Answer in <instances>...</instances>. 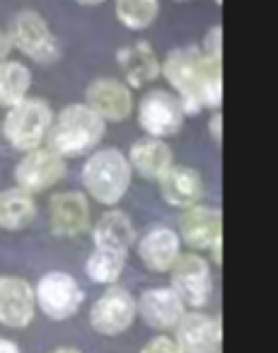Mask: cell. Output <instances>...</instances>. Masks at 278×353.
Instances as JSON below:
<instances>
[{
	"label": "cell",
	"mask_w": 278,
	"mask_h": 353,
	"mask_svg": "<svg viewBox=\"0 0 278 353\" xmlns=\"http://www.w3.org/2000/svg\"><path fill=\"white\" fill-rule=\"evenodd\" d=\"M160 78L167 80L186 117H196L203 109L218 112L223 104V63L206 59L196 44L167 51L160 61Z\"/></svg>",
	"instance_id": "obj_1"
},
{
	"label": "cell",
	"mask_w": 278,
	"mask_h": 353,
	"mask_svg": "<svg viewBox=\"0 0 278 353\" xmlns=\"http://www.w3.org/2000/svg\"><path fill=\"white\" fill-rule=\"evenodd\" d=\"M80 182L88 199L104 208H117L133 184V170L126 152L117 145H99L85 157Z\"/></svg>",
	"instance_id": "obj_2"
},
{
	"label": "cell",
	"mask_w": 278,
	"mask_h": 353,
	"mask_svg": "<svg viewBox=\"0 0 278 353\" xmlns=\"http://www.w3.org/2000/svg\"><path fill=\"white\" fill-rule=\"evenodd\" d=\"M104 133L107 123L85 102H73L54 114L44 145L59 152L63 160H78L102 145Z\"/></svg>",
	"instance_id": "obj_3"
},
{
	"label": "cell",
	"mask_w": 278,
	"mask_h": 353,
	"mask_svg": "<svg viewBox=\"0 0 278 353\" xmlns=\"http://www.w3.org/2000/svg\"><path fill=\"white\" fill-rule=\"evenodd\" d=\"M54 114L56 112L46 99L30 94L20 104L6 109V117L0 121V136L15 150L30 152L46 143Z\"/></svg>",
	"instance_id": "obj_4"
},
{
	"label": "cell",
	"mask_w": 278,
	"mask_h": 353,
	"mask_svg": "<svg viewBox=\"0 0 278 353\" xmlns=\"http://www.w3.org/2000/svg\"><path fill=\"white\" fill-rule=\"evenodd\" d=\"M8 37H10L12 49L20 51L32 63L51 65L63 54L59 37L51 30L46 17L39 10H32V8H25L12 17L10 27H8Z\"/></svg>",
	"instance_id": "obj_5"
},
{
	"label": "cell",
	"mask_w": 278,
	"mask_h": 353,
	"mask_svg": "<svg viewBox=\"0 0 278 353\" xmlns=\"http://www.w3.org/2000/svg\"><path fill=\"white\" fill-rule=\"evenodd\" d=\"M136 119L146 136L167 141V138L177 136L181 131L186 114L172 90L152 88L146 90L136 102Z\"/></svg>",
	"instance_id": "obj_6"
},
{
	"label": "cell",
	"mask_w": 278,
	"mask_h": 353,
	"mask_svg": "<svg viewBox=\"0 0 278 353\" xmlns=\"http://www.w3.org/2000/svg\"><path fill=\"white\" fill-rule=\"evenodd\" d=\"M170 288L179 295L186 307H206L215 290L210 261L199 252H181L170 269Z\"/></svg>",
	"instance_id": "obj_7"
},
{
	"label": "cell",
	"mask_w": 278,
	"mask_h": 353,
	"mask_svg": "<svg viewBox=\"0 0 278 353\" xmlns=\"http://www.w3.org/2000/svg\"><path fill=\"white\" fill-rule=\"evenodd\" d=\"M37 307L54 322H63L78 314L85 303V290L78 279L66 271H49L34 285Z\"/></svg>",
	"instance_id": "obj_8"
},
{
	"label": "cell",
	"mask_w": 278,
	"mask_h": 353,
	"mask_svg": "<svg viewBox=\"0 0 278 353\" xmlns=\"http://www.w3.org/2000/svg\"><path fill=\"white\" fill-rule=\"evenodd\" d=\"M66 172H68V160L54 152L51 148L41 145L30 152H22V157L15 165V187L22 192L32 194H44L51 192L63 182Z\"/></svg>",
	"instance_id": "obj_9"
},
{
	"label": "cell",
	"mask_w": 278,
	"mask_h": 353,
	"mask_svg": "<svg viewBox=\"0 0 278 353\" xmlns=\"http://www.w3.org/2000/svg\"><path fill=\"white\" fill-rule=\"evenodd\" d=\"M92 228V208L90 199L80 189L56 192L49 199V230L61 240L83 237Z\"/></svg>",
	"instance_id": "obj_10"
},
{
	"label": "cell",
	"mask_w": 278,
	"mask_h": 353,
	"mask_svg": "<svg viewBox=\"0 0 278 353\" xmlns=\"http://www.w3.org/2000/svg\"><path fill=\"white\" fill-rule=\"evenodd\" d=\"M136 317V295L123 285H107V290L90 307V327L102 336H119L128 332Z\"/></svg>",
	"instance_id": "obj_11"
},
{
	"label": "cell",
	"mask_w": 278,
	"mask_h": 353,
	"mask_svg": "<svg viewBox=\"0 0 278 353\" xmlns=\"http://www.w3.org/2000/svg\"><path fill=\"white\" fill-rule=\"evenodd\" d=\"M85 104L109 126V123H121L131 117L136 109V97L121 78L99 75L90 80L85 88Z\"/></svg>",
	"instance_id": "obj_12"
},
{
	"label": "cell",
	"mask_w": 278,
	"mask_h": 353,
	"mask_svg": "<svg viewBox=\"0 0 278 353\" xmlns=\"http://www.w3.org/2000/svg\"><path fill=\"white\" fill-rule=\"evenodd\" d=\"M177 235L191 252H208L215 242L223 240V213L208 203L184 208L177 221Z\"/></svg>",
	"instance_id": "obj_13"
},
{
	"label": "cell",
	"mask_w": 278,
	"mask_h": 353,
	"mask_svg": "<svg viewBox=\"0 0 278 353\" xmlns=\"http://www.w3.org/2000/svg\"><path fill=\"white\" fill-rule=\"evenodd\" d=\"M157 189H160V199L167 206L184 211L196 203H203L206 199V179L196 167L191 165H175L157 179Z\"/></svg>",
	"instance_id": "obj_14"
},
{
	"label": "cell",
	"mask_w": 278,
	"mask_h": 353,
	"mask_svg": "<svg viewBox=\"0 0 278 353\" xmlns=\"http://www.w3.org/2000/svg\"><path fill=\"white\" fill-rule=\"evenodd\" d=\"M136 254L141 264L152 274H170L181 254V240L175 228L152 225L136 240Z\"/></svg>",
	"instance_id": "obj_15"
},
{
	"label": "cell",
	"mask_w": 278,
	"mask_h": 353,
	"mask_svg": "<svg viewBox=\"0 0 278 353\" xmlns=\"http://www.w3.org/2000/svg\"><path fill=\"white\" fill-rule=\"evenodd\" d=\"M37 314L34 288L22 276H0V324L25 329Z\"/></svg>",
	"instance_id": "obj_16"
},
{
	"label": "cell",
	"mask_w": 278,
	"mask_h": 353,
	"mask_svg": "<svg viewBox=\"0 0 278 353\" xmlns=\"http://www.w3.org/2000/svg\"><path fill=\"white\" fill-rule=\"evenodd\" d=\"M136 310L138 317L150 329L170 332L184 317L186 305L181 303V298L170 285H155V288H146L141 298H136Z\"/></svg>",
	"instance_id": "obj_17"
},
{
	"label": "cell",
	"mask_w": 278,
	"mask_h": 353,
	"mask_svg": "<svg viewBox=\"0 0 278 353\" xmlns=\"http://www.w3.org/2000/svg\"><path fill=\"white\" fill-rule=\"evenodd\" d=\"M175 341L184 353H218L223 341L220 319L201 310L184 312V317L175 327Z\"/></svg>",
	"instance_id": "obj_18"
},
{
	"label": "cell",
	"mask_w": 278,
	"mask_h": 353,
	"mask_svg": "<svg viewBox=\"0 0 278 353\" xmlns=\"http://www.w3.org/2000/svg\"><path fill=\"white\" fill-rule=\"evenodd\" d=\"M160 56L150 41H133L117 51V65L131 90H146L160 78Z\"/></svg>",
	"instance_id": "obj_19"
},
{
	"label": "cell",
	"mask_w": 278,
	"mask_h": 353,
	"mask_svg": "<svg viewBox=\"0 0 278 353\" xmlns=\"http://www.w3.org/2000/svg\"><path fill=\"white\" fill-rule=\"evenodd\" d=\"M90 237L97 250H112L128 254L138 240V228L133 218L121 208H107L90 228Z\"/></svg>",
	"instance_id": "obj_20"
},
{
	"label": "cell",
	"mask_w": 278,
	"mask_h": 353,
	"mask_svg": "<svg viewBox=\"0 0 278 353\" xmlns=\"http://www.w3.org/2000/svg\"><path fill=\"white\" fill-rule=\"evenodd\" d=\"M128 165L133 170V176H141L146 182H157L172 165H175V150L162 138L143 136L131 143L126 152Z\"/></svg>",
	"instance_id": "obj_21"
},
{
	"label": "cell",
	"mask_w": 278,
	"mask_h": 353,
	"mask_svg": "<svg viewBox=\"0 0 278 353\" xmlns=\"http://www.w3.org/2000/svg\"><path fill=\"white\" fill-rule=\"evenodd\" d=\"M39 216L37 196L22 192L17 187L0 192V228L8 232H20L30 228Z\"/></svg>",
	"instance_id": "obj_22"
},
{
	"label": "cell",
	"mask_w": 278,
	"mask_h": 353,
	"mask_svg": "<svg viewBox=\"0 0 278 353\" xmlns=\"http://www.w3.org/2000/svg\"><path fill=\"white\" fill-rule=\"evenodd\" d=\"M32 85L30 65L15 59L0 61V109H10L30 97Z\"/></svg>",
	"instance_id": "obj_23"
},
{
	"label": "cell",
	"mask_w": 278,
	"mask_h": 353,
	"mask_svg": "<svg viewBox=\"0 0 278 353\" xmlns=\"http://www.w3.org/2000/svg\"><path fill=\"white\" fill-rule=\"evenodd\" d=\"M114 15L128 32H146L160 17V0H114Z\"/></svg>",
	"instance_id": "obj_24"
},
{
	"label": "cell",
	"mask_w": 278,
	"mask_h": 353,
	"mask_svg": "<svg viewBox=\"0 0 278 353\" xmlns=\"http://www.w3.org/2000/svg\"><path fill=\"white\" fill-rule=\"evenodd\" d=\"M126 259L128 254L121 252H112V250H97L88 256L85 261V274L92 283L99 285H117V281L121 279L123 269H126Z\"/></svg>",
	"instance_id": "obj_25"
},
{
	"label": "cell",
	"mask_w": 278,
	"mask_h": 353,
	"mask_svg": "<svg viewBox=\"0 0 278 353\" xmlns=\"http://www.w3.org/2000/svg\"><path fill=\"white\" fill-rule=\"evenodd\" d=\"M199 49H201V54H203L206 59L223 63V27L213 25L210 30H206L203 39H201V44H199Z\"/></svg>",
	"instance_id": "obj_26"
},
{
	"label": "cell",
	"mask_w": 278,
	"mask_h": 353,
	"mask_svg": "<svg viewBox=\"0 0 278 353\" xmlns=\"http://www.w3.org/2000/svg\"><path fill=\"white\" fill-rule=\"evenodd\" d=\"M141 353H184L175 336H155L141 348Z\"/></svg>",
	"instance_id": "obj_27"
},
{
	"label": "cell",
	"mask_w": 278,
	"mask_h": 353,
	"mask_svg": "<svg viewBox=\"0 0 278 353\" xmlns=\"http://www.w3.org/2000/svg\"><path fill=\"white\" fill-rule=\"evenodd\" d=\"M206 131H208V136L213 138L215 143L223 141V114H220V109L210 114V119L206 121Z\"/></svg>",
	"instance_id": "obj_28"
},
{
	"label": "cell",
	"mask_w": 278,
	"mask_h": 353,
	"mask_svg": "<svg viewBox=\"0 0 278 353\" xmlns=\"http://www.w3.org/2000/svg\"><path fill=\"white\" fill-rule=\"evenodd\" d=\"M12 54V44H10V37H8V30L0 27V61L10 59Z\"/></svg>",
	"instance_id": "obj_29"
},
{
	"label": "cell",
	"mask_w": 278,
	"mask_h": 353,
	"mask_svg": "<svg viewBox=\"0 0 278 353\" xmlns=\"http://www.w3.org/2000/svg\"><path fill=\"white\" fill-rule=\"evenodd\" d=\"M0 353H22L20 346H17L15 341H10V339L0 336Z\"/></svg>",
	"instance_id": "obj_30"
},
{
	"label": "cell",
	"mask_w": 278,
	"mask_h": 353,
	"mask_svg": "<svg viewBox=\"0 0 278 353\" xmlns=\"http://www.w3.org/2000/svg\"><path fill=\"white\" fill-rule=\"evenodd\" d=\"M78 6H85V8H95V6H102L104 0H75Z\"/></svg>",
	"instance_id": "obj_31"
},
{
	"label": "cell",
	"mask_w": 278,
	"mask_h": 353,
	"mask_svg": "<svg viewBox=\"0 0 278 353\" xmlns=\"http://www.w3.org/2000/svg\"><path fill=\"white\" fill-rule=\"evenodd\" d=\"M51 353H83L80 348H73V346H61V348H56V351H51Z\"/></svg>",
	"instance_id": "obj_32"
},
{
	"label": "cell",
	"mask_w": 278,
	"mask_h": 353,
	"mask_svg": "<svg viewBox=\"0 0 278 353\" xmlns=\"http://www.w3.org/2000/svg\"><path fill=\"white\" fill-rule=\"evenodd\" d=\"M175 3H189V0H175Z\"/></svg>",
	"instance_id": "obj_33"
},
{
	"label": "cell",
	"mask_w": 278,
	"mask_h": 353,
	"mask_svg": "<svg viewBox=\"0 0 278 353\" xmlns=\"http://www.w3.org/2000/svg\"><path fill=\"white\" fill-rule=\"evenodd\" d=\"M220 3H223V0H215V6H220Z\"/></svg>",
	"instance_id": "obj_34"
},
{
	"label": "cell",
	"mask_w": 278,
	"mask_h": 353,
	"mask_svg": "<svg viewBox=\"0 0 278 353\" xmlns=\"http://www.w3.org/2000/svg\"><path fill=\"white\" fill-rule=\"evenodd\" d=\"M0 138H3V136H0Z\"/></svg>",
	"instance_id": "obj_35"
},
{
	"label": "cell",
	"mask_w": 278,
	"mask_h": 353,
	"mask_svg": "<svg viewBox=\"0 0 278 353\" xmlns=\"http://www.w3.org/2000/svg\"><path fill=\"white\" fill-rule=\"evenodd\" d=\"M218 353H220V351H218Z\"/></svg>",
	"instance_id": "obj_36"
}]
</instances>
